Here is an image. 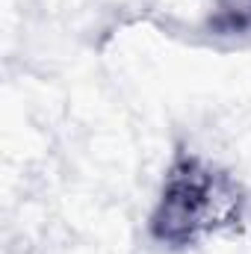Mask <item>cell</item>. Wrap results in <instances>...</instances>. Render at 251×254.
Here are the masks:
<instances>
[{
  "mask_svg": "<svg viewBox=\"0 0 251 254\" xmlns=\"http://www.w3.org/2000/svg\"><path fill=\"white\" fill-rule=\"evenodd\" d=\"M243 216V190L237 181L207 160L184 154L172 163L151 216L154 240L184 249L237 225Z\"/></svg>",
  "mask_w": 251,
  "mask_h": 254,
  "instance_id": "1",
  "label": "cell"
},
{
  "mask_svg": "<svg viewBox=\"0 0 251 254\" xmlns=\"http://www.w3.org/2000/svg\"><path fill=\"white\" fill-rule=\"evenodd\" d=\"M210 27L219 36H246L251 33V0H219L210 15Z\"/></svg>",
  "mask_w": 251,
  "mask_h": 254,
  "instance_id": "2",
  "label": "cell"
}]
</instances>
